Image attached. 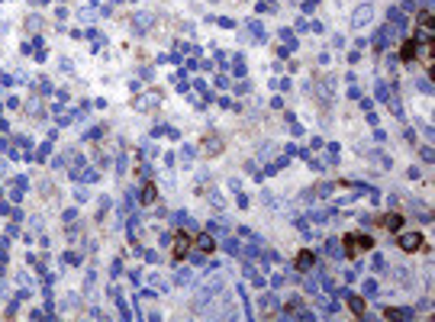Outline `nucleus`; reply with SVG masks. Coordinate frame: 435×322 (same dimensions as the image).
<instances>
[{
	"mask_svg": "<svg viewBox=\"0 0 435 322\" xmlns=\"http://www.w3.org/2000/svg\"><path fill=\"white\" fill-rule=\"evenodd\" d=\"M313 268H316V255H313L310 248H303V252L297 255V271L306 274V271H313Z\"/></svg>",
	"mask_w": 435,
	"mask_h": 322,
	"instance_id": "39448f33",
	"label": "nucleus"
},
{
	"mask_svg": "<svg viewBox=\"0 0 435 322\" xmlns=\"http://www.w3.org/2000/svg\"><path fill=\"white\" fill-rule=\"evenodd\" d=\"M374 248V235L368 232H348L345 235V258H358L361 252H371Z\"/></svg>",
	"mask_w": 435,
	"mask_h": 322,
	"instance_id": "f257e3e1",
	"label": "nucleus"
},
{
	"mask_svg": "<svg viewBox=\"0 0 435 322\" xmlns=\"http://www.w3.org/2000/svg\"><path fill=\"white\" fill-rule=\"evenodd\" d=\"M387 20H393L400 29L406 26V16H403V10H400V7H390V10H387Z\"/></svg>",
	"mask_w": 435,
	"mask_h": 322,
	"instance_id": "4468645a",
	"label": "nucleus"
},
{
	"mask_svg": "<svg viewBox=\"0 0 435 322\" xmlns=\"http://www.w3.org/2000/svg\"><path fill=\"white\" fill-rule=\"evenodd\" d=\"M158 93H145V97H139L136 100V110H152V106H158Z\"/></svg>",
	"mask_w": 435,
	"mask_h": 322,
	"instance_id": "f8f14e48",
	"label": "nucleus"
},
{
	"mask_svg": "<svg viewBox=\"0 0 435 322\" xmlns=\"http://www.w3.org/2000/svg\"><path fill=\"white\" fill-rule=\"evenodd\" d=\"M345 300H348V309H352L355 316H365V300H361V296H355V293H345Z\"/></svg>",
	"mask_w": 435,
	"mask_h": 322,
	"instance_id": "9b49d317",
	"label": "nucleus"
},
{
	"mask_svg": "<svg viewBox=\"0 0 435 322\" xmlns=\"http://www.w3.org/2000/svg\"><path fill=\"white\" fill-rule=\"evenodd\" d=\"M416 87H419L422 93H432V81H429V78H422V81H416Z\"/></svg>",
	"mask_w": 435,
	"mask_h": 322,
	"instance_id": "aec40b11",
	"label": "nucleus"
},
{
	"mask_svg": "<svg viewBox=\"0 0 435 322\" xmlns=\"http://www.w3.org/2000/svg\"><path fill=\"white\" fill-rule=\"evenodd\" d=\"M390 39H393V29H387V26H384V29H377V35H374V49H377V52H384Z\"/></svg>",
	"mask_w": 435,
	"mask_h": 322,
	"instance_id": "1a4fd4ad",
	"label": "nucleus"
},
{
	"mask_svg": "<svg viewBox=\"0 0 435 322\" xmlns=\"http://www.w3.org/2000/svg\"><path fill=\"white\" fill-rule=\"evenodd\" d=\"M149 23H152V16H149V13L136 16V29H139V32H142V29H149Z\"/></svg>",
	"mask_w": 435,
	"mask_h": 322,
	"instance_id": "a211bd4d",
	"label": "nucleus"
},
{
	"mask_svg": "<svg viewBox=\"0 0 435 322\" xmlns=\"http://www.w3.org/2000/svg\"><path fill=\"white\" fill-rule=\"evenodd\" d=\"M416 309L409 306H384V319H413Z\"/></svg>",
	"mask_w": 435,
	"mask_h": 322,
	"instance_id": "20e7f679",
	"label": "nucleus"
},
{
	"mask_svg": "<svg viewBox=\"0 0 435 322\" xmlns=\"http://www.w3.org/2000/svg\"><path fill=\"white\" fill-rule=\"evenodd\" d=\"M193 245H197L200 255H210L213 248H216V238H213V235H197V242H193Z\"/></svg>",
	"mask_w": 435,
	"mask_h": 322,
	"instance_id": "9d476101",
	"label": "nucleus"
},
{
	"mask_svg": "<svg viewBox=\"0 0 435 322\" xmlns=\"http://www.w3.org/2000/svg\"><path fill=\"white\" fill-rule=\"evenodd\" d=\"M371 268H374V271H377V274H384V271H387V264H384V258H374V261H371Z\"/></svg>",
	"mask_w": 435,
	"mask_h": 322,
	"instance_id": "412c9836",
	"label": "nucleus"
},
{
	"mask_svg": "<svg viewBox=\"0 0 435 322\" xmlns=\"http://www.w3.org/2000/svg\"><path fill=\"white\" fill-rule=\"evenodd\" d=\"M281 39L290 45V49H294V45H297V39H294V32H290V29H281Z\"/></svg>",
	"mask_w": 435,
	"mask_h": 322,
	"instance_id": "6ab92c4d",
	"label": "nucleus"
},
{
	"mask_svg": "<svg viewBox=\"0 0 435 322\" xmlns=\"http://www.w3.org/2000/svg\"><path fill=\"white\" fill-rule=\"evenodd\" d=\"M207 151H213V155H220V151H223V142H220V139H216V136H213V139L207 142Z\"/></svg>",
	"mask_w": 435,
	"mask_h": 322,
	"instance_id": "dca6fc26",
	"label": "nucleus"
},
{
	"mask_svg": "<svg viewBox=\"0 0 435 322\" xmlns=\"http://www.w3.org/2000/svg\"><path fill=\"white\" fill-rule=\"evenodd\" d=\"M419 155H422V161H432V158H435V155H432V148H429V145H426V148H422Z\"/></svg>",
	"mask_w": 435,
	"mask_h": 322,
	"instance_id": "4be33fe9",
	"label": "nucleus"
},
{
	"mask_svg": "<svg viewBox=\"0 0 435 322\" xmlns=\"http://www.w3.org/2000/svg\"><path fill=\"white\" fill-rule=\"evenodd\" d=\"M400 248L406 255H413L422 248V232H400Z\"/></svg>",
	"mask_w": 435,
	"mask_h": 322,
	"instance_id": "f03ea898",
	"label": "nucleus"
},
{
	"mask_svg": "<svg viewBox=\"0 0 435 322\" xmlns=\"http://www.w3.org/2000/svg\"><path fill=\"white\" fill-rule=\"evenodd\" d=\"M416 52H419V42L416 39H403V45H400V62H416Z\"/></svg>",
	"mask_w": 435,
	"mask_h": 322,
	"instance_id": "423d86ee",
	"label": "nucleus"
},
{
	"mask_svg": "<svg viewBox=\"0 0 435 322\" xmlns=\"http://www.w3.org/2000/svg\"><path fill=\"white\" fill-rule=\"evenodd\" d=\"M380 225H384V229H390V232H400L403 229V216H400V213H384Z\"/></svg>",
	"mask_w": 435,
	"mask_h": 322,
	"instance_id": "0eeeda50",
	"label": "nucleus"
},
{
	"mask_svg": "<svg viewBox=\"0 0 435 322\" xmlns=\"http://www.w3.org/2000/svg\"><path fill=\"white\" fill-rule=\"evenodd\" d=\"M190 245H193V238H190L187 232H180V235L174 238V255H177V258H184V255L190 252Z\"/></svg>",
	"mask_w": 435,
	"mask_h": 322,
	"instance_id": "6e6552de",
	"label": "nucleus"
},
{
	"mask_svg": "<svg viewBox=\"0 0 435 322\" xmlns=\"http://www.w3.org/2000/svg\"><path fill=\"white\" fill-rule=\"evenodd\" d=\"M416 23H419V29H432V10H429V4L419 10V16H416Z\"/></svg>",
	"mask_w": 435,
	"mask_h": 322,
	"instance_id": "ddd939ff",
	"label": "nucleus"
},
{
	"mask_svg": "<svg viewBox=\"0 0 435 322\" xmlns=\"http://www.w3.org/2000/svg\"><path fill=\"white\" fill-rule=\"evenodd\" d=\"M316 4H319V0H303V10H306V13H310V10H313V7H316Z\"/></svg>",
	"mask_w": 435,
	"mask_h": 322,
	"instance_id": "5701e85b",
	"label": "nucleus"
},
{
	"mask_svg": "<svg viewBox=\"0 0 435 322\" xmlns=\"http://www.w3.org/2000/svg\"><path fill=\"white\" fill-rule=\"evenodd\" d=\"M361 290H365L368 296H377V290H380V287H377V280H365V287H361Z\"/></svg>",
	"mask_w": 435,
	"mask_h": 322,
	"instance_id": "f3484780",
	"label": "nucleus"
},
{
	"mask_svg": "<svg viewBox=\"0 0 435 322\" xmlns=\"http://www.w3.org/2000/svg\"><path fill=\"white\" fill-rule=\"evenodd\" d=\"M371 20H374V7H371V4H365V7H358V10H355L352 26H355V29H361V26H368Z\"/></svg>",
	"mask_w": 435,
	"mask_h": 322,
	"instance_id": "7ed1b4c3",
	"label": "nucleus"
},
{
	"mask_svg": "<svg viewBox=\"0 0 435 322\" xmlns=\"http://www.w3.org/2000/svg\"><path fill=\"white\" fill-rule=\"evenodd\" d=\"M155 197H158V190H155L152 184H145V190H142V203H145V206L155 203Z\"/></svg>",
	"mask_w": 435,
	"mask_h": 322,
	"instance_id": "2eb2a0df",
	"label": "nucleus"
}]
</instances>
